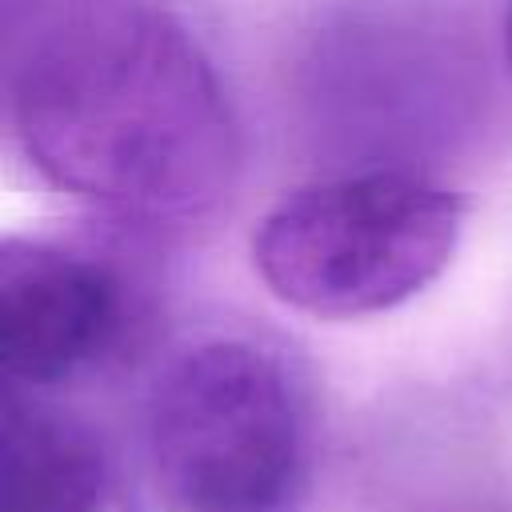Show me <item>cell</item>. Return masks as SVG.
<instances>
[{
	"label": "cell",
	"instance_id": "obj_1",
	"mask_svg": "<svg viewBox=\"0 0 512 512\" xmlns=\"http://www.w3.org/2000/svg\"><path fill=\"white\" fill-rule=\"evenodd\" d=\"M4 112L56 192L124 220H188L236 176L212 60L160 0H4Z\"/></svg>",
	"mask_w": 512,
	"mask_h": 512
},
{
	"label": "cell",
	"instance_id": "obj_2",
	"mask_svg": "<svg viewBox=\"0 0 512 512\" xmlns=\"http://www.w3.org/2000/svg\"><path fill=\"white\" fill-rule=\"evenodd\" d=\"M148 460L168 512H300L308 400L288 364L236 336L176 352L148 392Z\"/></svg>",
	"mask_w": 512,
	"mask_h": 512
},
{
	"label": "cell",
	"instance_id": "obj_3",
	"mask_svg": "<svg viewBox=\"0 0 512 512\" xmlns=\"http://www.w3.org/2000/svg\"><path fill=\"white\" fill-rule=\"evenodd\" d=\"M464 204L420 172H348L276 200L252 232L264 288L308 316L356 320L420 296L452 260Z\"/></svg>",
	"mask_w": 512,
	"mask_h": 512
},
{
	"label": "cell",
	"instance_id": "obj_4",
	"mask_svg": "<svg viewBox=\"0 0 512 512\" xmlns=\"http://www.w3.org/2000/svg\"><path fill=\"white\" fill-rule=\"evenodd\" d=\"M128 324L132 300L108 264L52 240H4L0 364L16 388H56L92 372Z\"/></svg>",
	"mask_w": 512,
	"mask_h": 512
},
{
	"label": "cell",
	"instance_id": "obj_5",
	"mask_svg": "<svg viewBox=\"0 0 512 512\" xmlns=\"http://www.w3.org/2000/svg\"><path fill=\"white\" fill-rule=\"evenodd\" d=\"M0 512H136L132 484L96 428L8 392Z\"/></svg>",
	"mask_w": 512,
	"mask_h": 512
},
{
	"label": "cell",
	"instance_id": "obj_6",
	"mask_svg": "<svg viewBox=\"0 0 512 512\" xmlns=\"http://www.w3.org/2000/svg\"><path fill=\"white\" fill-rule=\"evenodd\" d=\"M504 56H508V68H512V0H508V12H504Z\"/></svg>",
	"mask_w": 512,
	"mask_h": 512
}]
</instances>
